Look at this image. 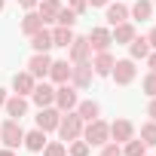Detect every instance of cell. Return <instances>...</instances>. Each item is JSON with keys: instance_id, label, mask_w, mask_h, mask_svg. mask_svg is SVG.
Here are the masks:
<instances>
[{"instance_id": "6da1fadb", "label": "cell", "mask_w": 156, "mask_h": 156, "mask_svg": "<svg viewBox=\"0 0 156 156\" xmlns=\"http://www.w3.org/2000/svg\"><path fill=\"white\" fill-rule=\"evenodd\" d=\"M83 119H80V113L76 110H64L61 113V119H58V138L64 141V144H70V141H76V138H83Z\"/></svg>"}, {"instance_id": "7a4b0ae2", "label": "cell", "mask_w": 156, "mask_h": 156, "mask_svg": "<svg viewBox=\"0 0 156 156\" xmlns=\"http://www.w3.org/2000/svg\"><path fill=\"white\" fill-rule=\"evenodd\" d=\"M83 141L89 144V147H101V144H107L110 141V126L98 116V119H92V122H86L83 126Z\"/></svg>"}, {"instance_id": "3957f363", "label": "cell", "mask_w": 156, "mask_h": 156, "mask_svg": "<svg viewBox=\"0 0 156 156\" xmlns=\"http://www.w3.org/2000/svg\"><path fill=\"white\" fill-rule=\"evenodd\" d=\"M0 141H3V147H9V150H19V147L25 144L22 119H6L3 126H0Z\"/></svg>"}, {"instance_id": "277c9868", "label": "cell", "mask_w": 156, "mask_h": 156, "mask_svg": "<svg viewBox=\"0 0 156 156\" xmlns=\"http://www.w3.org/2000/svg\"><path fill=\"white\" fill-rule=\"evenodd\" d=\"M135 76H138V67H135L132 58H119V61H113L110 80H113L116 86H129V83H135Z\"/></svg>"}, {"instance_id": "5b68a950", "label": "cell", "mask_w": 156, "mask_h": 156, "mask_svg": "<svg viewBox=\"0 0 156 156\" xmlns=\"http://www.w3.org/2000/svg\"><path fill=\"white\" fill-rule=\"evenodd\" d=\"M80 89L76 86H70V83H61V86H55V107L64 113V110H73L76 104H80V95H76Z\"/></svg>"}, {"instance_id": "8992f818", "label": "cell", "mask_w": 156, "mask_h": 156, "mask_svg": "<svg viewBox=\"0 0 156 156\" xmlns=\"http://www.w3.org/2000/svg\"><path fill=\"white\" fill-rule=\"evenodd\" d=\"M92 80H95V70H92V61H80V64H73V70H70V86H76V89H89L92 86Z\"/></svg>"}, {"instance_id": "52a82bcc", "label": "cell", "mask_w": 156, "mask_h": 156, "mask_svg": "<svg viewBox=\"0 0 156 156\" xmlns=\"http://www.w3.org/2000/svg\"><path fill=\"white\" fill-rule=\"evenodd\" d=\"M49 64H52L49 52H34L31 61H28V73L34 76V80H46L49 76Z\"/></svg>"}, {"instance_id": "ba28073f", "label": "cell", "mask_w": 156, "mask_h": 156, "mask_svg": "<svg viewBox=\"0 0 156 156\" xmlns=\"http://www.w3.org/2000/svg\"><path fill=\"white\" fill-rule=\"evenodd\" d=\"M89 55H92L89 40L86 37H73V43L67 46V61L70 64H80V61H89Z\"/></svg>"}, {"instance_id": "9c48e42d", "label": "cell", "mask_w": 156, "mask_h": 156, "mask_svg": "<svg viewBox=\"0 0 156 156\" xmlns=\"http://www.w3.org/2000/svg\"><path fill=\"white\" fill-rule=\"evenodd\" d=\"M58 119H61V110L52 104V107H40V113H37V129H43V132H55L58 129Z\"/></svg>"}, {"instance_id": "30bf717a", "label": "cell", "mask_w": 156, "mask_h": 156, "mask_svg": "<svg viewBox=\"0 0 156 156\" xmlns=\"http://www.w3.org/2000/svg\"><path fill=\"white\" fill-rule=\"evenodd\" d=\"M86 40H89L92 52H104V49H110V43H113V37H110V28H92Z\"/></svg>"}, {"instance_id": "8fae6325", "label": "cell", "mask_w": 156, "mask_h": 156, "mask_svg": "<svg viewBox=\"0 0 156 156\" xmlns=\"http://www.w3.org/2000/svg\"><path fill=\"white\" fill-rule=\"evenodd\" d=\"M92 61V70H95V76H110V70H113V55H110V49H104V52H95V58H89Z\"/></svg>"}, {"instance_id": "7c38bea8", "label": "cell", "mask_w": 156, "mask_h": 156, "mask_svg": "<svg viewBox=\"0 0 156 156\" xmlns=\"http://www.w3.org/2000/svg\"><path fill=\"white\" fill-rule=\"evenodd\" d=\"M31 101H34L37 107H52V104H55V89H52L49 83H37L34 92H31Z\"/></svg>"}, {"instance_id": "4fadbf2b", "label": "cell", "mask_w": 156, "mask_h": 156, "mask_svg": "<svg viewBox=\"0 0 156 156\" xmlns=\"http://www.w3.org/2000/svg\"><path fill=\"white\" fill-rule=\"evenodd\" d=\"M132 138H135V126H132L129 119H116V122H110V141L126 144V141H132Z\"/></svg>"}, {"instance_id": "5bb4252c", "label": "cell", "mask_w": 156, "mask_h": 156, "mask_svg": "<svg viewBox=\"0 0 156 156\" xmlns=\"http://www.w3.org/2000/svg\"><path fill=\"white\" fill-rule=\"evenodd\" d=\"M70 70H73V64L64 58V61H52L49 64V80L55 83V86H61V83H70Z\"/></svg>"}, {"instance_id": "9a60e30c", "label": "cell", "mask_w": 156, "mask_h": 156, "mask_svg": "<svg viewBox=\"0 0 156 156\" xmlns=\"http://www.w3.org/2000/svg\"><path fill=\"white\" fill-rule=\"evenodd\" d=\"M3 110H6L9 119H22V116L28 113V98H25V95H12V98H6Z\"/></svg>"}, {"instance_id": "2e32d148", "label": "cell", "mask_w": 156, "mask_h": 156, "mask_svg": "<svg viewBox=\"0 0 156 156\" xmlns=\"http://www.w3.org/2000/svg\"><path fill=\"white\" fill-rule=\"evenodd\" d=\"M110 37H113V43H122V46H129V43H132L138 34H135V25H132V22H119V25H113Z\"/></svg>"}, {"instance_id": "e0dca14e", "label": "cell", "mask_w": 156, "mask_h": 156, "mask_svg": "<svg viewBox=\"0 0 156 156\" xmlns=\"http://www.w3.org/2000/svg\"><path fill=\"white\" fill-rule=\"evenodd\" d=\"M34 86H37V80H34L28 70H22V73L12 76V89H16V95H25V98H28V95L34 92Z\"/></svg>"}, {"instance_id": "ac0fdd59", "label": "cell", "mask_w": 156, "mask_h": 156, "mask_svg": "<svg viewBox=\"0 0 156 156\" xmlns=\"http://www.w3.org/2000/svg\"><path fill=\"white\" fill-rule=\"evenodd\" d=\"M73 110L80 113V119H83V122H92V119H98V116H101V104H98V101H80Z\"/></svg>"}, {"instance_id": "d6986e66", "label": "cell", "mask_w": 156, "mask_h": 156, "mask_svg": "<svg viewBox=\"0 0 156 156\" xmlns=\"http://www.w3.org/2000/svg\"><path fill=\"white\" fill-rule=\"evenodd\" d=\"M31 46H34V52H49L52 49V31H46V25H43L37 34H31Z\"/></svg>"}, {"instance_id": "ffe728a7", "label": "cell", "mask_w": 156, "mask_h": 156, "mask_svg": "<svg viewBox=\"0 0 156 156\" xmlns=\"http://www.w3.org/2000/svg\"><path fill=\"white\" fill-rule=\"evenodd\" d=\"M25 147H28L31 153H43V147H46V132H43V129L25 132Z\"/></svg>"}, {"instance_id": "44dd1931", "label": "cell", "mask_w": 156, "mask_h": 156, "mask_svg": "<svg viewBox=\"0 0 156 156\" xmlns=\"http://www.w3.org/2000/svg\"><path fill=\"white\" fill-rule=\"evenodd\" d=\"M119 22H129V6L126 3H107V25H119Z\"/></svg>"}, {"instance_id": "7402d4cb", "label": "cell", "mask_w": 156, "mask_h": 156, "mask_svg": "<svg viewBox=\"0 0 156 156\" xmlns=\"http://www.w3.org/2000/svg\"><path fill=\"white\" fill-rule=\"evenodd\" d=\"M40 28H43V19H40V12L28 9V12H25V19H22V34H28V37H31V34H37Z\"/></svg>"}, {"instance_id": "603a6c76", "label": "cell", "mask_w": 156, "mask_h": 156, "mask_svg": "<svg viewBox=\"0 0 156 156\" xmlns=\"http://www.w3.org/2000/svg\"><path fill=\"white\" fill-rule=\"evenodd\" d=\"M153 49H150V43H147V37H135L132 43H129V55H132V61H138V58H147Z\"/></svg>"}, {"instance_id": "cb8c5ba5", "label": "cell", "mask_w": 156, "mask_h": 156, "mask_svg": "<svg viewBox=\"0 0 156 156\" xmlns=\"http://www.w3.org/2000/svg\"><path fill=\"white\" fill-rule=\"evenodd\" d=\"M58 9H61V0H40V19H43V25L55 22Z\"/></svg>"}, {"instance_id": "d4e9b609", "label": "cell", "mask_w": 156, "mask_h": 156, "mask_svg": "<svg viewBox=\"0 0 156 156\" xmlns=\"http://www.w3.org/2000/svg\"><path fill=\"white\" fill-rule=\"evenodd\" d=\"M129 16L138 19V22H147L153 16V0H135V6L129 9Z\"/></svg>"}, {"instance_id": "484cf974", "label": "cell", "mask_w": 156, "mask_h": 156, "mask_svg": "<svg viewBox=\"0 0 156 156\" xmlns=\"http://www.w3.org/2000/svg\"><path fill=\"white\" fill-rule=\"evenodd\" d=\"M70 43H73V28H61V25H58V28L52 31V46H61V49H67Z\"/></svg>"}, {"instance_id": "4316f807", "label": "cell", "mask_w": 156, "mask_h": 156, "mask_svg": "<svg viewBox=\"0 0 156 156\" xmlns=\"http://www.w3.org/2000/svg\"><path fill=\"white\" fill-rule=\"evenodd\" d=\"M144 153H147V144L141 138H132L122 144V156H144Z\"/></svg>"}, {"instance_id": "83f0119b", "label": "cell", "mask_w": 156, "mask_h": 156, "mask_svg": "<svg viewBox=\"0 0 156 156\" xmlns=\"http://www.w3.org/2000/svg\"><path fill=\"white\" fill-rule=\"evenodd\" d=\"M55 22H58L61 28H73V25H76V12H73L70 6H61L58 16H55Z\"/></svg>"}, {"instance_id": "f1b7e54d", "label": "cell", "mask_w": 156, "mask_h": 156, "mask_svg": "<svg viewBox=\"0 0 156 156\" xmlns=\"http://www.w3.org/2000/svg\"><path fill=\"white\" fill-rule=\"evenodd\" d=\"M141 141L147 147H156V119H150V122L141 126Z\"/></svg>"}, {"instance_id": "f546056e", "label": "cell", "mask_w": 156, "mask_h": 156, "mask_svg": "<svg viewBox=\"0 0 156 156\" xmlns=\"http://www.w3.org/2000/svg\"><path fill=\"white\" fill-rule=\"evenodd\" d=\"M43 156H67V144L64 141H46Z\"/></svg>"}, {"instance_id": "4dcf8cb0", "label": "cell", "mask_w": 156, "mask_h": 156, "mask_svg": "<svg viewBox=\"0 0 156 156\" xmlns=\"http://www.w3.org/2000/svg\"><path fill=\"white\" fill-rule=\"evenodd\" d=\"M141 89H144V95H150V98H156V70H150L144 80H141Z\"/></svg>"}, {"instance_id": "1f68e13d", "label": "cell", "mask_w": 156, "mask_h": 156, "mask_svg": "<svg viewBox=\"0 0 156 156\" xmlns=\"http://www.w3.org/2000/svg\"><path fill=\"white\" fill-rule=\"evenodd\" d=\"M92 153V147L83 141V138H76V141H70V156H89Z\"/></svg>"}, {"instance_id": "d6a6232c", "label": "cell", "mask_w": 156, "mask_h": 156, "mask_svg": "<svg viewBox=\"0 0 156 156\" xmlns=\"http://www.w3.org/2000/svg\"><path fill=\"white\" fill-rule=\"evenodd\" d=\"M101 156H122V144H116V141L101 144Z\"/></svg>"}, {"instance_id": "836d02e7", "label": "cell", "mask_w": 156, "mask_h": 156, "mask_svg": "<svg viewBox=\"0 0 156 156\" xmlns=\"http://www.w3.org/2000/svg\"><path fill=\"white\" fill-rule=\"evenodd\" d=\"M67 6L80 16V12H86V6H89V0H67Z\"/></svg>"}, {"instance_id": "e575fe53", "label": "cell", "mask_w": 156, "mask_h": 156, "mask_svg": "<svg viewBox=\"0 0 156 156\" xmlns=\"http://www.w3.org/2000/svg\"><path fill=\"white\" fill-rule=\"evenodd\" d=\"M147 116L156 119V98H150V104H147Z\"/></svg>"}, {"instance_id": "d590c367", "label": "cell", "mask_w": 156, "mask_h": 156, "mask_svg": "<svg viewBox=\"0 0 156 156\" xmlns=\"http://www.w3.org/2000/svg\"><path fill=\"white\" fill-rule=\"evenodd\" d=\"M147 43H150V49H156V28L147 34Z\"/></svg>"}, {"instance_id": "8d00e7d4", "label": "cell", "mask_w": 156, "mask_h": 156, "mask_svg": "<svg viewBox=\"0 0 156 156\" xmlns=\"http://www.w3.org/2000/svg\"><path fill=\"white\" fill-rule=\"evenodd\" d=\"M147 64H150V70H156V49L147 55Z\"/></svg>"}, {"instance_id": "74e56055", "label": "cell", "mask_w": 156, "mask_h": 156, "mask_svg": "<svg viewBox=\"0 0 156 156\" xmlns=\"http://www.w3.org/2000/svg\"><path fill=\"white\" fill-rule=\"evenodd\" d=\"M19 3H22V6H25V9H34V6H37V3H40V0H19Z\"/></svg>"}, {"instance_id": "f35d334b", "label": "cell", "mask_w": 156, "mask_h": 156, "mask_svg": "<svg viewBox=\"0 0 156 156\" xmlns=\"http://www.w3.org/2000/svg\"><path fill=\"white\" fill-rule=\"evenodd\" d=\"M110 0H89V6H107Z\"/></svg>"}, {"instance_id": "ab89813d", "label": "cell", "mask_w": 156, "mask_h": 156, "mask_svg": "<svg viewBox=\"0 0 156 156\" xmlns=\"http://www.w3.org/2000/svg\"><path fill=\"white\" fill-rule=\"evenodd\" d=\"M0 156H16V150H9V147H3V150H0Z\"/></svg>"}, {"instance_id": "60d3db41", "label": "cell", "mask_w": 156, "mask_h": 156, "mask_svg": "<svg viewBox=\"0 0 156 156\" xmlns=\"http://www.w3.org/2000/svg\"><path fill=\"white\" fill-rule=\"evenodd\" d=\"M6 104V89H0V107Z\"/></svg>"}, {"instance_id": "b9f144b4", "label": "cell", "mask_w": 156, "mask_h": 156, "mask_svg": "<svg viewBox=\"0 0 156 156\" xmlns=\"http://www.w3.org/2000/svg\"><path fill=\"white\" fill-rule=\"evenodd\" d=\"M3 6H6V0H0V12H3Z\"/></svg>"}, {"instance_id": "7bdbcfd3", "label": "cell", "mask_w": 156, "mask_h": 156, "mask_svg": "<svg viewBox=\"0 0 156 156\" xmlns=\"http://www.w3.org/2000/svg\"><path fill=\"white\" fill-rule=\"evenodd\" d=\"M153 3H156V0H153Z\"/></svg>"}, {"instance_id": "ee69618b", "label": "cell", "mask_w": 156, "mask_h": 156, "mask_svg": "<svg viewBox=\"0 0 156 156\" xmlns=\"http://www.w3.org/2000/svg\"><path fill=\"white\" fill-rule=\"evenodd\" d=\"M144 156H147V153H144Z\"/></svg>"}]
</instances>
